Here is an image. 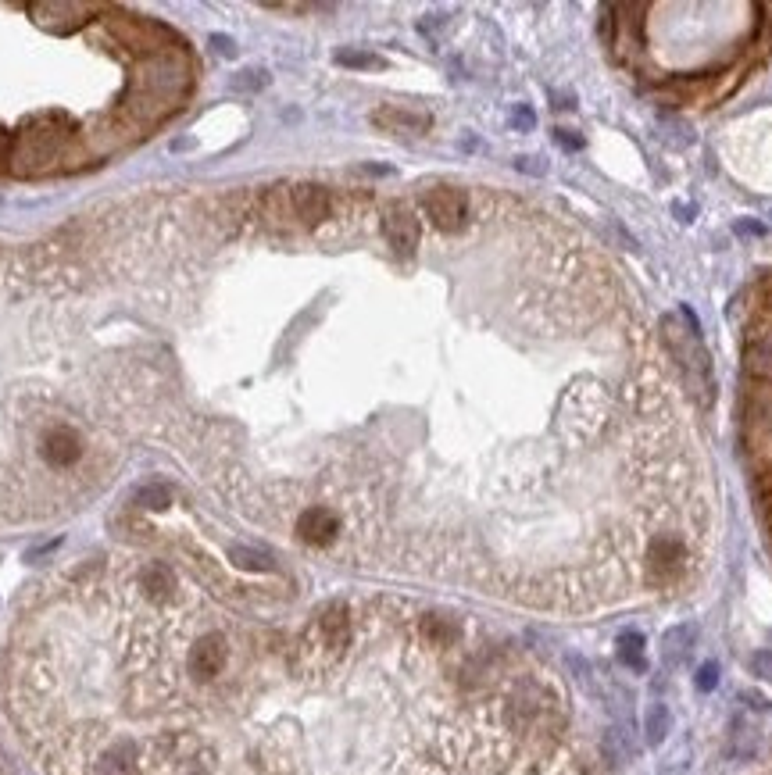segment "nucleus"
<instances>
[{
	"mask_svg": "<svg viewBox=\"0 0 772 775\" xmlns=\"http://www.w3.org/2000/svg\"><path fill=\"white\" fill-rule=\"evenodd\" d=\"M351 608L333 600L319 615L311 618L308 629L297 636L294 650H290V665L297 675H322L344 658L347 647H351Z\"/></svg>",
	"mask_w": 772,
	"mask_h": 775,
	"instance_id": "nucleus-1",
	"label": "nucleus"
},
{
	"mask_svg": "<svg viewBox=\"0 0 772 775\" xmlns=\"http://www.w3.org/2000/svg\"><path fill=\"white\" fill-rule=\"evenodd\" d=\"M662 340L669 347L672 361L680 365L683 379L690 386V397L697 400V408H712L715 400V375H712V358H708L701 333H697V318L687 308L676 315L662 318Z\"/></svg>",
	"mask_w": 772,
	"mask_h": 775,
	"instance_id": "nucleus-2",
	"label": "nucleus"
},
{
	"mask_svg": "<svg viewBox=\"0 0 772 775\" xmlns=\"http://www.w3.org/2000/svg\"><path fill=\"white\" fill-rule=\"evenodd\" d=\"M68 129L61 122H36L29 125L26 133L15 140L11 150V172L18 175H40L47 168H54V161L65 158Z\"/></svg>",
	"mask_w": 772,
	"mask_h": 775,
	"instance_id": "nucleus-3",
	"label": "nucleus"
},
{
	"mask_svg": "<svg viewBox=\"0 0 772 775\" xmlns=\"http://www.w3.org/2000/svg\"><path fill=\"white\" fill-rule=\"evenodd\" d=\"M744 447L758 468H772V383H755L744 393Z\"/></svg>",
	"mask_w": 772,
	"mask_h": 775,
	"instance_id": "nucleus-4",
	"label": "nucleus"
},
{
	"mask_svg": "<svg viewBox=\"0 0 772 775\" xmlns=\"http://www.w3.org/2000/svg\"><path fill=\"white\" fill-rule=\"evenodd\" d=\"M744 368L755 383H772V315H762L747 329Z\"/></svg>",
	"mask_w": 772,
	"mask_h": 775,
	"instance_id": "nucleus-5",
	"label": "nucleus"
},
{
	"mask_svg": "<svg viewBox=\"0 0 772 775\" xmlns=\"http://www.w3.org/2000/svg\"><path fill=\"white\" fill-rule=\"evenodd\" d=\"M226 665H229V643L222 633H208V636H201V640L193 643L190 675L197 679V683H215V679H222Z\"/></svg>",
	"mask_w": 772,
	"mask_h": 775,
	"instance_id": "nucleus-6",
	"label": "nucleus"
},
{
	"mask_svg": "<svg viewBox=\"0 0 772 775\" xmlns=\"http://www.w3.org/2000/svg\"><path fill=\"white\" fill-rule=\"evenodd\" d=\"M422 208H426V215L433 218L437 229L454 233V229H462L469 200H465L462 190H454V186H433V190H426V197H422Z\"/></svg>",
	"mask_w": 772,
	"mask_h": 775,
	"instance_id": "nucleus-7",
	"label": "nucleus"
},
{
	"mask_svg": "<svg viewBox=\"0 0 772 775\" xmlns=\"http://www.w3.org/2000/svg\"><path fill=\"white\" fill-rule=\"evenodd\" d=\"M111 33H115L122 43H129V47L147 50L151 58H154V54H161V50H168L165 43L172 40V33H168L165 25L147 22V18H129V15L111 18Z\"/></svg>",
	"mask_w": 772,
	"mask_h": 775,
	"instance_id": "nucleus-8",
	"label": "nucleus"
},
{
	"mask_svg": "<svg viewBox=\"0 0 772 775\" xmlns=\"http://www.w3.org/2000/svg\"><path fill=\"white\" fill-rule=\"evenodd\" d=\"M383 233L386 240H390V247L397 250V254H415V247H419V218H415V211L408 208V204H390L383 215Z\"/></svg>",
	"mask_w": 772,
	"mask_h": 775,
	"instance_id": "nucleus-9",
	"label": "nucleus"
},
{
	"mask_svg": "<svg viewBox=\"0 0 772 775\" xmlns=\"http://www.w3.org/2000/svg\"><path fill=\"white\" fill-rule=\"evenodd\" d=\"M687 572V547L680 540H655L647 550V579L651 583H672Z\"/></svg>",
	"mask_w": 772,
	"mask_h": 775,
	"instance_id": "nucleus-10",
	"label": "nucleus"
},
{
	"mask_svg": "<svg viewBox=\"0 0 772 775\" xmlns=\"http://www.w3.org/2000/svg\"><path fill=\"white\" fill-rule=\"evenodd\" d=\"M29 15H40L36 22L54 33H72L86 22V15H101V4H29Z\"/></svg>",
	"mask_w": 772,
	"mask_h": 775,
	"instance_id": "nucleus-11",
	"label": "nucleus"
},
{
	"mask_svg": "<svg viewBox=\"0 0 772 775\" xmlns=\"http://www.w3.org/2000/svg\"><path fill=\"white\" fill-rule=\"evenodd\" d=\"M290 204H294V218H301L304 225H319L329 218V208H333V200L322 186L315 183H304V186H294L290 190Z\"/></svg>",
	"mask_w": 772,
	"mask_h": 775,
	"instance_id": "nucleus-12",
	"label": "nucleus"
},
{
	"mask_svg": "<svg viewBox=\"0 0 772 775\" xmlns=\"http://www.w3.org/2000/svg\"><path fill=\"white\" fill-rule=\"evenodd\" d=\"M297 533H301L304 543L326 547V543H333L336 533H340V522H336L333 511H326V508H308L301 518H297Z\"/></svg>",
	"mask_w": 772,
	"mask_h": 775,
	"instance_id": "nucleus-13",
	"label": "nucleus"
},
{
	"mask_svg": "<svg viewBox=\"0 0 772 775\" xmlns=\"http://www.w3.org/2000/svg\"><path fill=\"white\" fill-rule=\"evenodd\" d=\"M136 590H140L143 600H151V604H165L176 593V575L168 572L165 565H143L140 575H136Z\"/></svg>",
	"mask_w": 772,
	"mask_h": 775,
	"instance_id": "nucleus-14",
	"label": "nucleus"
},
{
	"mask_svg": "<svg viewBox=\"0 0 772 775\" xmlns=\"http://www.w3.org/2000/svg\"><path fill=\"white\" fill-rule=\"evenodd\" d=\"M690 647H694V625H672L662 636V661L665 668H676L687 661Z\"/></svg>",
	"mask_w": 772,
	"mask_h": 775,
	"instance_id": "nucleus-15",
	"label": "nucleus"
},
{
	"mask_svg": "<svg viewBox=\"0 0 772 775\" xmlns=\"http://www.w3.org/2000/svg\"><path fill=\"white\" fill-rule=\"evenodd\" d=\"M372 122L383 125V129H390V133H422V129H429V118L426 115H412V111H397V108H383L372 115Z\"/></svg>",
	"mask_w": 772,
	"mask_h": 775,
	"instance_id": "nucleus-16",
	"label": "nucleus"
},
{
	"mask_svg": "<svg viewBox=\"0 0 772 775\" xmlns=\"http://www.w3.org/2000/svg\"><path fill=\"white\" fill-rule=\"evenodd\" d=\"M615 654H619V661L626 668H633V672H644L647 658H644V636H640V633H622L619 640H615Z\"/></svg>",
	"mask_w": 772,
	"mask_h": 775,
	"instance_id": "nucleus-17",
	"label": "nucleus"
},
{
	"mask_svg": "<svg viewBox=\"0 0 772 775\" xmlns=\"http://www.w3.org/2000/svg\"><path fill=\"white\" fill-rule=\"evenodd\" d=\"M422 636H426L433 647H451L458 640V625L444 615H426L422 618Z\"/></svg>",
	"mask_w": 772,
	"mask_h": 775,
	"instance_id": "nucleus-18",
	"label": "nucleus"
},
{
	"mask_svg": "<svg viewBox=\"0 0 772 775\" xmlns=\"http://www.w3.org/2000/svg\"><path fill=\"white\" fill-rule=\"evenodd\" d=\"M47 458H51L54 465H68V461H76L79 447H76V440H72V433H65V429L51 433V440H47Z\"/></svg>",
	"mask_w": 772,
	"mask_h": 775,
	"instance_id": "nucleus-19",
	"label": "nucleus"
},
{
	"mask_svg": "<svg viewBox=\"0 0 772 775\" xmlns=\"http://www.w3.org/2000/svg\"><path fill=\"white\" fill-rule=\"evenodd\" d=\"M672 729V715L665 704H651L647 708V725H644V733H647V743H662L665 736H669Z\"/></svg>",
	"mask_w": 772,
	"mask_h": 775,
	"instance_id": "nucleus-20",
	"label": "nucleus"
},
{
	"mask_svg": "<svg viewBox=\"0 0 772 775\" xmlns=\"http://www.w3.org/2000/svg\"><path fill=\"white\" fill-rule=\"evenodd\" d=\"M233 565L236 568H251V572H272V558L265 554V550H251V547H233Z\"/></svg>",
	"mask_w": 772,
	"mask_h": 775,
	"instance_id": "nucleus-21",
	"label": "nucleus"
},
{
	"mask_svg": "<svg viewBox=\"0 0 772 775\" xmlns=\"http://www.w3.org/2000/svg\"><path fill=\"white\" fill-rule=\"evenodd\" d=\"M336 61L347 68H383V58H376V54H358V50H340Z\"/></svg>",
	"mask_w": 772,
	"mask_h": 775,
	"instance_id": "nucleus-22",
	"label": "nucleus"
},
{
	"mask_svg": "<svg viewBox=\"0 0 772 775\" xmlns=\"http://www.w3.org/2000/svg\"><path fill=\"white\" fill-rule=\"evenodd\" d=\"M136 500H140L143 508H151V511H161L168 504V493L161 490V486H147V490L136 493Z\"/></svg>",
	"mask_w": 772,
	"mask_h": 775,
	"instance_id": "nucleus-23",
	"label": "nucleus"
},
{
	"mask_svg": "<svg viewBox=\"0 0 772 775\" xmlns=\"http://www.w3.org/2000/svg\"><path fill=\"white\" fill-rule=\"evenodd\" d=\"M751 672H755L758 679H765V683H772V654L769 650H758L755 658H751Z\"/></svg>",
	"mask_w": 772,
	"mask_h": 775,
	"instance_id": "nucleus-24",
	"label": "nucleus"
},
{
	"mask_svg": "<svg viewBox=\"0 0 772 775\" xmlns=\"http://www.w3.org/2000/svg\"><path fill=\"white\" fill-rule=\"evenodd\" d=\"M715 683H719V665L715 661H708V665H701V672H697V690H715Z\"/></svg>",
	"mask_w": 772,
	"mask_h": 775,
	"instance_id": "nucleus-25",
	"label": "nucleus"
},
{
	"mask_svg": "<svg viewBox=\"0 0 772 775\" xmlns=\"http://www.w3.org/2000/svg\"><path fill=\"white\" fill-rule=\"evenodd\" d=\"M762 515H765V529L772 536V472L762 479Z\"/></svg>",
	"mask_w": 772,
	"mask_h": 775,
	"instance_id": "nucleus-26",
	"label": "nucleus"
},
{
	"mask_svg": "<svg viewBox=\"0 0 772 775\" xmlns=\"http://www.w3.org/2000/svg\"><path fill=\"white\" fill-rule=\"evenodd\" d=\"M512 122L519 125L522 133H529V129H533V125H537V115H533V111H529L526 104H519V108H515V115H512Z\"/></svg>",
	"mask_w": 772,
	"mask_h": 775,
	"instance_id": "nucleus-27",
	"label": "nucleus"
},
{
	"mask_svg": "<svg viewBox=\"0 0 772 775\" xmlns=\"http://www.w3.org/2000/svg\"><path fill=\"white\" fill-rule=\"evenodd\" d=\"M244 79H236V86L240 90H258V86H265L269 79H265V72H240Z\"/></svg>",
	"mask_w": 772,
	"mask_h": 775,
	"instance_id": "nucleus-28",
	"label": "nucleus"
},
{
	"mask_svg": "<svg viewBox=\"0 0 772 775\" xmlns=\"http://www.w3.org/2000/svg\"><path fill=\"white\" fill-rule=\"evenodd\" d=\"M11 150H15V140L8 133H0V172H8L11 168Z\"/></svg>",
	"mask_w": 772,
	"mask_h": 775,
	"instance_id": "nucleus-29",
	"label": "nucleus"
},
{
	"mask_svg": "<svg viewBox=\"0 0 772 775\" xmlns=\"http://www.w3.org/2000/svg\"><path fill=\"white\" fill-rule=\"evenodd\" d=\"M554 140L562 143V147H569V150L583 147V140H579V136H572V133H569V129H558V133H554Z\"/></svg>",
	"mask_w": 772,
	"mask_h": 775,
	"instance_id": "nucleus-30",
	"label": "nucleus"
}]
</instances>
